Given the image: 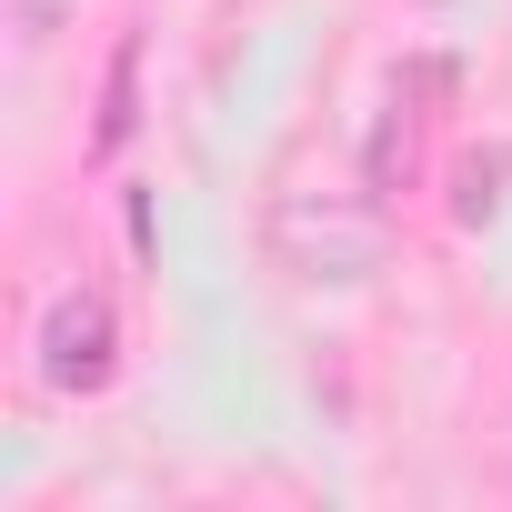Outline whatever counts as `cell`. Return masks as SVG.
<instances>
[{"label":"cell","instance_id":"cell-2","mask_svg":"<svg viewBox=\"0 0 512 512\" xmlns=\"http://www.w3.org/2000/svg\"><path fill=\"white\" fill-rule=\"evenodd\" d=\"M31 372H41V392H61V402L111 392V382H121V312H111V292H91V282L51 292V312L31 322Z\"/></svg>","mask_w":512,"mask_h":512},{"label":"cell","instance_id":"cell-3","mask_svg":"<svg viewBox=\"0 0 512 512\" xmlns=\"http://www.w3.org/2000/svg\"><path fill=\"white\" fill-rule=\"evenodd\" d=\"M502 181H512V141H502V151H472V161L452 171V221H462V231L502 221V201H512Z\"/></svg>","mask_w":512,"mask_h":512},{"label":"cell","instance_id":"cell-4","mask_svg":"<svg viewBox=\"0 0 512 512\" xmlns=\"http://www.w3.org/2000/svg\"><path fill=\"white\" fill-rule=\"evenodd\" d=\"M131 81H141V41H121L111 71H101V121H91V151H101V161H111V151L131 141V121H141V111H131Z\"/></svg>","mask_w":512,"mask_h":512},{"label":"cell","instance_id":"cell-1","mask_svg":"<svg viewBox=\"0 0 512 512\" xmlns=\"http://www.w3.org/2000/svg\"><path fill=\"white\" fill-rule=\"evenodd\" d=\"M262 251H272V272H292L302 292H352V282H372L392 262V221H382L372 191H312V181H292L262 211Z\"/></svg>","mask_w":512,"mask_h":512}]
</instances>
